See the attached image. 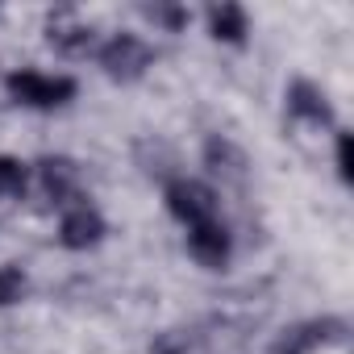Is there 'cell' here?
Segmentation results:
<instances>
[{
  "mask_svg": "<svg viewBox=\"0 0 354 354\" xmlns=\"http://www.w3.org/2000/svg\"><path fill=\"white\" fill-rule=\"evenodd\" d=\"M5 92L13 104L21 109H34V113H55L63 104L75 100L80 84L63 71H38V67H21V71H9L5 75Z\"/></svg>",
  "mask_w": 354,
  "mask_h": 354,
  "instance_id": "6da1fadb",
  "label": "cell"
},
{
  "mask_svg": "<svg viewBox=\"0 0 354 354\" xmlns=\"http://www.w3.org/2000/svg\"><path fill=\"white\" fill-rule=\"evenodd\" d=\"M96 63H100V71H104L109 80L133 84V80H142V75L154 67V46H150L142 34L121 30V34H109V38L96 46Z\"/></svg>",
  "mask_w": 354,
  "mask_h": 354,
  "instance_id": "7a4b0ae2",
  "label": "cell"
},
{
  "mask_svg": "<svg viewBox=\"0 0 354 354\" xmlns=\"http://www.w3.org/2000/svg\"><path fill=\"white\" fill-rule=\"evenodd\" d=\"M162 205L184 230L205 225V221L217 217V192L205 180H188V175H180V180H171L162 188Z\"/></svg>",
  "mask_w": 354,
  "mask_h": 354,
  "instance_id": "3957f363",
  "label": "cell"
},
{
  "mask_svg": "<svg viewBox=\"0 0 354 354\" xmlns=\"http://www.w3.org/2000/svg\"><path fill=\"white\" fill-rule=\"evenodd\" d=\"M104 234H109L104 213L92 201H84V196L75 205H67L63 217H59V246L63 250H92V246L104 242Z\"/></svg>",
  "mask_w": 354,
  "mask_h": 354,
  "instance_id": "277c9868",
  "label": "cell"
},
{
  "mask_svg": "<svg viewBox=\"0 0 354 354\" xmlns=\"http://www.w3.org/2000/svg\"><path fill=\"white\" fill-rule=\"evenodd\" d=\"M184 242H188V254H192L205 271H225L230 259H234V234H230V225H225L221 217H213V221H205V225H192Z\"/></svg>",
  "mask_w": 354,
  "mask_h": 354,
  "instance_id": "5b68a950",
  "label": "cell"
},
{
  "mask_svg": "<svg viewBox=\"0 0 354 354\" xmlns=\"http://www.w3.org/2000/svg\"><path fill=\"white\" fill-rule=\"evenodd\" d=\"M46 42L59 50V55H96V34H92V26L80 17V13H71V9H63V13H55L50 17V26H46Z\"/></svg>",
  "mask_w": 354,
  "mask_h": 354,
  "instance_id": "8992f818",
  "label": "cell"
},
{
  "mask_svg": "<svg viewBox=\"0 0 354 354\" xmlns=\"http://www.w3.org/2000/svg\"><path fill=\"white\" fill-rule=\"evenodd\" d=\"M283 100H288V117L300 121V125H329V121H333L329 96H325V88L313 84V80H292L288 92H283Z\"/></svg>",
  "mask_w": 354,
  "mask_h": 354,
  "instance_id": "52a82bcc",
  "label": "cell"
},
{
  "mask_svg": "<svg viewBox=\"0 0 354 354\" xmlns=\"http://www.w3.org/2000/svg\"><path fill=\"white\" fill-rule=\"evenodd\" d=\"M38 184H42V192L59 205V209H67V205H75L80 201V167L71 162V158H42L38 167Z\"/></svg>",
  "mask_w": 354,
  "mask_h": 354,
  "instance_id": "ba28073f",
  "label": "cell"
},
{
  "mask_svg": "<svg viewBox=\"0 0 354 354\" xmlns=\"http://www.w3.org/2000/svg\"><path fill=\"white\" fill-rule=\"evenodd\" d=\"M209 34L213 42H225V46H242L246 34H250V13L242 5H213L209 9Z\"/></svg>",
  "mask_w": 354,
  "mask_h": 354,
  "instance_id": "9c48e42d",
  "label": "cell"
},
{
  "mask_svg": "<svg viewBox=\"0 0 354 354\" xmlns=\"http://www.w3.org/2000/svg\"><path fill=\"white\" fill-rule=\"evenodd\" d=\"M30 188V162L17 154H0V201H13Z\"/></svg>",
  "mask_w": 354,
  "mask_h": 354,
  "instance_id": "30bf717a",
  "label": "cell"
},
{
  "mask_svg": "<svg viewBox=\"0 0 354 354\" xmlns=\"http://www.w3.org/2000/svg\"><path fill=\"white\" fill-rule=\"evenodd\" d=\"M26 292H30V275H26L21 263H5V267H0V308L21 304Z\"/></svg>",
  "mask_w": 354,
  "mask_h": 354,
  "instance_id": "8fae6325",
  "label": "cell"
},
{
  "mask_svg": "<svg viewBox=\"0 0 354 354\" xmlns=\"http://www.w3.org/2000/svg\"><path fill=\"white\" fill-rule=\"evenodd\" d=\"M150 17H154L167 34H180V30L188 26V13H184V9H167V5H162V9H150Z\"/></svg>",
  "mask_w": 354,
  "mask_h": 354,
  "instance_id": "7c38bea8",
  "label": "cell"
},
{
  "mask_svg": "<svg viewBox=\"0 0 354 354\" xmlns=\"http://www.w3.org/2000/svg\"><path fill=\"white\" fill-rule=\"evenodd\" d=\"M337 175H342V180L350 184V133H337Z\"/></svg>",
  "mask_w": 354,
  "mask_h": 354,
  "instance_id": "4fadbf2b",
  "label": "cell"
}]
</instances>
